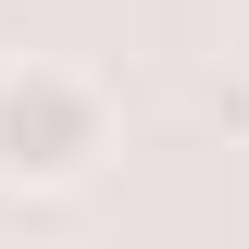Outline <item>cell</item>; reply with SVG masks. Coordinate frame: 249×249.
<instances>
[{
    "instance_id": "cell-1",
    "label": "cell",
    "mask_w": 249,
    "mask_h": 249,
    "mask_svg": "<svg viewBox=\"0 0 249 249\" xmlns=\"http://www.w3.org/2000/svg\"><path fill=\"white\" fill-rule=\"evenodd\" d=\"M100 162H112L100 75H75V62H0V187L50 199V187H88Z\"/></svg>"
}]
</instances>
